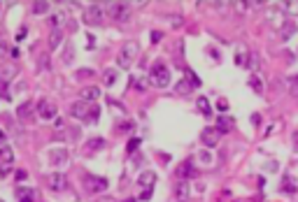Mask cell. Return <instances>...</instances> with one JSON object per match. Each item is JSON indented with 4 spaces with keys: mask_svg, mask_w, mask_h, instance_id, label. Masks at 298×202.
I'll use <instances>...</instances> for the list:
<instances>
[{
    "mask_svg": "<svg viewBox=\"0 0 298 202\" xmlns=\"http://www.w3.org/2000/svg\"><path fill=\"white\" fill-rule=\"evenodd\" d=\"M149 84L156 86V89H166L170 84V70L163 60H156L152 65V70H149Z\"/></svg>",
    "mask_w": 298,
    "mask_h": 202,
    "instance_id": "obj_1",
    "label": "cell"
},
{
    "mask_svg": "<svg viewBox=\"0 0 298 202\" xmlns=\"http://www.w3.org/2000/svg\"><path fill=\"white\" fill-rule=\"evenodd\" d=\"M138 51H140V47L135 45V42H126V45L119 49V53H117V63L121 67H130V63L135 60Z\"/></svg>",
    "mask_w": 298,
    "mask_h": 202,
    "instance_id": "obj_2",
    "label": "cell"
},
{
    "mask_svg": "<svg viewBox=\"0 0 298 202\" xmlns=\"http://www.w3.org/2000/svg\"><path fill=\"white\" fill-rule=\"evenodd\" d=\"M107 14H110V19L117 23H126L130 19V5H126V2H117V5H110L107 7Z\"/></svg>",
    "mask_w": 298,
    "mask_h": 202,
    "instance_id": "obj_3",
    "label": "cell"
},
{
    "mask_svg": "<svg viewBox=\"0 0 298 202\" xmlns=\"http://www.w3.org/2000/svg\"><path fill=\"white\" fill-rule=\"evenodd\" d=\"M12 163H14V151L9 147H2L0 149V179H5L12 172Z\"/></svg>",
    "mask_w": 298,
    "mask_h": 202,
    "instance_id": "obj_4",
    "label": "cell"
},
{
    "mask_svg": "<svg viewBox=\"0 0 298 202\" xmlns=\"http://www.w3.org/2000/svg\"><path fill=\"white\" fill-rule=\"evenodd\" d=\"M84 186L89 193H105L107 191V179H103V177H91V174H86L84 177Z\"/></svg>",
    "mask_w": 298,
    "mask_h": 202,
    "instance_id": "obj_5",
    "label": "cell"
},
{
    "mask_svg": "<svg viewBox=\"0 0 298 202\" xmlns=\"http://www.w3.org/2000/svg\"><path fill=\"white\" fill-rule=\"evenodd\" d=\"M35 112L40 114V119H54L56 116V105L52 100H40V102H35Z\"/></svg>",
    "mask_w": 298,
    "mask_h": 202,
    "instance_id": "obj_6",
    "label": "cell"
},
{
    "mask_svg": "<svg viewBox=\"0 0 298 202\" xmlns=\"http://www.w3.org/2000/svg\"><path fill=\"white\" fill-rule=\"evenodd\" d=\"M219 137H222V133H219L217 128H205V130L200 133V142L205 144V147H217V144H219Z\"/></svg>",
    "mask_w": 298,
    "mask_h": 202,
    "instance_id": "obj_7",
    "label": "cell"
},
{
    "mask_svg": "<svg viewBox=\"0 0 298 202\" xmlns=\"http://www.w3.org/2000/svg\"><path fill=\"white\" fill-rule=\"evenodd\" d=\"M86 21L93 23V26H100V23H105V12L100 5H91V7L86 9Z\"/></svg>",
    "mask_w": 298,
    "mask_h": 202,
    "instance_id": "obj_8",
    "label": "cell"
},
{
    "mask_svg": "<svg viewBox=\"0 0 298 202\" xmlns=\"http://www.w3.org/2000/svg\"><path fill=\"white\" fill-rule=\"evenodd\" d=\"M175 174H177V179H179V181L196 177V167H193V160H184V163H179V167H177Z\"/></svg>",
    "mask_w": 298,
    "mask_h": 202,
    "instance_id": "obj_9",
    "label": "cell"
},
{
    "mask_svg": "<svg viewBox=\"0 0 298 202\" xmlns=\"http://www.w3.org/2000/svg\"><path fill=\"white\" fill-rule=\"evenodd\" d=\"M70 112H72V116H77V119H89V112H91V105H89V102H84V100H82V102H75V105L70 107Z\"/></svg>",
    "mask_w": 298,
    "mask_h": 202,
    "instance_id": "obj_10",
    "label": "cell"
},
{
    "mask_svg": "<svg viewBox=\"0 0 298 202\" xmlns=\"http://www.w3.org/2000/svg\"><path fill=\"white\" fill-rule=\"evenodd\" d=\"M49 188H54V191H65V174L61 172H54L49 174Z\"/></svg>",
    "mask_w": 298,
    "mask_h": 202,
    "instance_id": "obj_11",
    "label": "cell"
},
{
    "mask_svg": "<svg viewBox=\"0 0 298 202\" xmlns=\"http://www.w3.org/2000/svg\"><path fill=\"white\" fill-rule=\"evenodd\" d=\"M233 126H236V123H233V119H231V116H219V119H217V130H219V133H231V130H233Z\"/></svg>",
    "mask_w": 298,
    "mask_h": 202,
    "instance_id": "obj_12",
    "label": "cell"
},
{
    "mask_svg": "<svg viewBox=\"0 0 298 202\" xmlns=\"http://www.w3.org/2000/svg\"><path fill=\"white\" fill-rule=\"evenodd\" d=\"M33 112H35V102H33V100H26L23 105H19V109H16V116H19V119H28Z\"/></svg>",
    "mask_w": 298,
    "mask_h": 202,
    "instance_id": "obj_13",
    "label": "cell"
},
{
    "mask_svg": "<svg viewBox=\"0 0 298 202\" xmlns=\"http://www.w3.org/2000/svg\"><path fill=\"white\" fill-rule=\"evenodd\" d=\"M98 98H100L98 86H86V89H82V100H84V102H93V100H98Z\"/></svg>",
    "mask_w": 298,
    "mask_h": 202,
    "instance_id": "obj_14",
    "label": "cell"
},
{
    "mask_svg": "<svg viewBox=\"0 0 298 202\" xmlns=\"http://www.w3.org/2000/svg\"><path fill=\"white\" fill-rule=\"evenodd\" d=\"M35 200V191L33 188H19L16 191V202H33Z\"/></svg>",
    "mask_w": 298,
    "mask_h": 202,
    "instance_id": "obj_15",
    "label": "cell"
},
{
    "mask_svg": "<svg viewBox=\"0 0 298 202\" xmlns=\"http://www.w3.org/2000/svg\"><path fill=\"white\" fill-rule=\"evenodd\" d=\"M189 193H191V191H189V184H186V181H177V186H175V198L177 200H186Z\"/></svg>",
    "mask_w": 298,
    "mask_h": 202,
    "instance_id": "obj_16",
    "label": "cell"
},
{
    "mask_svg": "<svg viewBox=\"0 0 298 202\" xmlns=\"http://www.w3.org/2000/svg\"><path fill=\"white\" fill-rule=\"evenodd\" d=\"M138 184L142 188H152L154 184H156V174L154 172H142L140 174V179H138Z\"/></svg>",
    "mask_w": 298,
    "mask_h": 202,
    "instance_id": "obj_17",
    "label": "cell"
},
{
    "mask_svg": "<svg viewBox=\"0 0 298 202\" xmlns=\"http://www.w3.org/2000/svg\"><path fill=\"white\" fill-rule=\"evenodd\" d=\"M196 107H198L200 114H205V116H212V107H210V102H207V98H198V100H196Z\"/></svg>",
    "mask_w": 298,
    "mask_h": 202,
    "instance_id": "obj_18",
    "label": "cell"
},
{
    "mask_svg": "<svg viewBox=\"0 0 298 202\" xmlns=\"http://www.w3.org/2000/svg\"><path fill=\"white\" fill-rule=\"evenodd\" d=\"M249 89H252L254 93H259V96H261V93H263V84H261V79H259V77H256V75H252V77H249Z\"/></svg>",
    "mask_w": 298,
    "mask_h": 202,
    "instance_id": "obj_19",
    "label": "cell"
},
{
    "mask_svg": "<svg viewBox=\"0 0 298 202\" xmlns=\"http://www.w3.org/2000/svg\"><path fill=\"white\" fill-rule=\"evenodd\" d=\"M117 70H105V75H103V84H105V86H112V84L117 82Z\"/></svg>",
    "mask_w": 298,
    "mask_h": 202,
    "instance_id": "obj_20",
    "label": "cell"
},
{
    "mask_svg": "<svg viewBox=\"0 0 298 202\" xmlns=\"http://www.w3.org/2000/svg\"><path fill=\"white\" fill-rule=\"evenodd\" d=\"M63 40V30L59 28V30H52V35H49V47H56L59 42Z\"/></svg>",
    "mask_w": 298,
    "mask_h": 202,
    "instance_id": "obj_21",
    "label": "cell"
},
{
    "mask_svg": "<svg viewBox=\"0 0 298 202\" xmlns=\"http://www.w3.org/2000/svg\"><path fill=\"white\" fill-rule=\"evenodd\" d=\"M49 12V2H33V14H47Z\"/></svg>",
    "mask_w": 298,
    "mask_h": 202,
    "instance_id": "obj_22",
    "label": "cell"
},
{
    "mask_svg": "<svg viewBox=\"0 0 298 202\" xmlns=\"http://www.w3.org/2000/svg\"><path fill=\"white\" fill-rule=\"evenodd\" d=\"M282 191H284V193H287V191H289V193H296V181H294V179H284L282 181Z\"/></svg>",
    "mask_w": 298,
    "mask_h": 202,
    "instance_id": "obj_23",
    "label": "cell"
},
{
    "mask_svg": "<svg viewBox=\"0 0 298 202\" xmlns=\"http://www.w3.org/2000/svg\"><path fill=\"white\" fill-rule=\"evenodd\" d=\"M52 163L54 165H61L63 163V160H65V156H68V153H65V151H56V153H52Z\"/></svg>",
    "mask_w": 298,
    "mask_h": 202,
    "instance_id": "obj_24",
    "label": "cell"
},
{
    "mask_svg": "<svg viewBox=\"0 0 298 202\" xmlns=\"http://www.w3.org/2000/svg\"><path fill=\"white\" fill-rule=\"evenodd\" d=\"M7 84H9V82H2V79H0V98H2V100H9V91H7Z\"/></svg>",
    "mask_w": 298,
    "mask_h": 202,
    "instance_id": "obj_25",
    "label": "cell"
},
{
    "mask_svg": "<svg viewBox=\"0 0 298 202\" xmlns=\"http://www.w3.org/2000/svg\"><path fill=\"white\" fill-rule=\"evenodd\" d=\"M98 116H100L98 105H91V112H89V119H86V121H93V123H96V121H98Z\"/></svg>",
    "mask_w": 298,
    "mask_h": 202,
    "instance_id": "obj_26",
    "label": "cell"
},
{
    "mask_svg": "<svg viewBox=\"0 0 298 202\" xmlns=\"http://www.w3.org/2000/svg\"><path fill=\"white\" fill-rule=\"evenodd\" d=\"M289 93L294 98H298V77H294V79L289 82Z\"/></svg>",
    "mask_w": 298,
    "mask_h": 202,
    "instance_id": "obj_27",
    "label": "cell"
},
{
    "mask_svg": "<svg viewBox=\"0 0 298 202\" xmlns=\"http://www.w3.org/2000/svg\"><path fill=\"white\" fill-rule=\"evenodd\" d=\"M103 147V140H91V142H86V151H93V149H100Z\"/></svg>",
    "mask_w": 298,
    "mask_h": 202,
    "instance_id": "obj_28",
    "label": "cell"
},
{
    "mask_svg": "<svg viewBox=\"0 0 298 202\" xmlns=\"http://www.w3.org/2000/svg\"><path fill=\"white\" fill-rule=\"evenodd\" d=\"M198 160H200V163H205V165L212 163V156H210V151H200V153H198Z\"/></svg>",
    "mask_w": 298,
    "mask_h": 202,
    "instance_id": "obj_29",
    "label": "cell"
},
{
    "mask_svg": "<svg viewBox=\"0 0 298 202\" xmlns=\"http://www.w3.org/2000/svg\"><path fill=\"white\" fill-rule=\"evenodd\" d=\"M138 147H140V137H133V140L128 142V147H126V151H128V153H133Z\"/></svg>",
    "mask_w": 298,
    "mask_h": 202,
    "instance_id": "obj_30",
    "label": "cell"
},
{
    "mask_svg": "<svg viewBox=\"0 0 298 202\" xmlns=\"http://www.w3.org/2000/svg\"><path fill=\"white\" fill-rule=\"evenodd\" d=\"M287 26H289V28H284V30H282V38H284V40L291 38V35H294V30H296V28H294V23H287Z\"/></svg>",
    "mask_w": 298,
    "mask_h": 202,
    "instance_id": "obj_31",
    "label": "cell"
},
{
    "mask_svg": "<svg viewBox=\"0 0 298 202\" xmlns=\"http://www.w3.org/2000/svg\"><path fill=\"white\" fill-rule=\"evenodd\" d=\"M14 177H16V181H26L28 179V172H26V170H16Z\"/></svg>",
    "mask_w": 298,
    "mask_h": 202,
    "instance_id": "obj_32",
    "label": "cell"
},
{
    "mask_svg": "<svg viewBox=\"0 0 298 202\" xmlns=\"http://www.w3.org/2000/svg\"><path fill=\"white\" fill-rule=\"evenodd\" d=\"M217 109H219V112H226V109H229V102H226V100H217Z\"/></svg>",
    "mask_w": 298,
    "mask_h": 202,
    "instance_id": "obj_33",
    "label": "cell"
},
{
    "mask_svg": "<svg viewBox=\"0 0 298 202\" xmlns=\"http://www.w3.org/2000/svg\"><path fill=\"white\" fill-rule=\"evenodd\" d=\"M152 198V188H142V193H140V200H149Z\"/></svg>",
    "mask_w": 298,
    "mask_h": 202,
    "instance_id": "obj_34",
    "label": "cell"
},
{
    "mask_svg": "<svg viewBox=\"0 0 298 202\" xmlns=\"http://www.w3.org/2000/svg\"><path fill=\"white\" fill-rule=\"evenodd\" d=\"M291 147H294V151H298V130L294 133V137H291Z\"/></svg>",
    "mask_w": 298,
    "mask_h": 202,
    "instance_id": "obj_35",
    "label": "cell"
},
{
    "mask_svg": "<svg viewBox=\"0 0 298 202\" xmlns=\"http://www.w3.org/2000/svg\"><path fill=\"white\" fill-rule=\"evenodd\" d=\"M252 123H254V126H259V123H261V114H252Z\"/></svg>",
    "mask_w": 298,
    "mask_h": 202,
    "instance_id": "obj_36",
    "label": "cell"
},
{
    "mask_svg": "<svg viewBox=\"0 0 298 202\" xmlns=\"http://www.w3.org/2000/svg\"><path fill=\"white\" fill-rule=\"evenodd\" d=\"M77 77H91V70H79V72H77Z\"/></svg>",
    "mask_w": 298,
    "mask_h": 202,
    "instance_id": "obj_37",
    "label": "cell"
},
{
    "mask_svg": "<svg viewBox=\"0 0 298 202\" xmlns=\"http://www.w3.org/2000/svg\"><path fill=\"white\" fill-rule=\"evenodd\" d=\"M133 128V123H119V130H130Z\"/></svg>",
    "mask_w": 298,
    "mask_h": 202,
    "instance_id": "obj_38",
    "label": "cell"
},
{
    "mask_svg": "<svg viewBox=\"0 0 298 202\" xmlns=\"http://www.w3.org/2000/svg\"><path fill=\"white\" fill-rule=\"evenodd\" d=\"M21 38H26V28H21L19 33H16V40H21Z\"/></svg>",
    "mask_w": 298,
    "mask_h": 202,
    "instance_id": "obj_39",
    "label": "cell"
},
{
    "mask_svg": "<svg viewBox=\"0 0 298 202\" xmlns=\"http://www.w3.org/2000/svg\"><path fill=\"white\" fill-rule=\"evenodd\" d=\"M5 140H7V137H5V133L0 130V144H5Z\"/></svg>",
    "mask_w": 298,
    "mask_h": 202,
    "instance_id": "obj_40",
    "label": "cell"
},
{
    "mask_svg": "<svg viewBox=\"0 0 298 202\" xmlns=\"http://www.w3.org/2000/svg\"><path fill=\"white\" fill-rule=\"evenodd\" d=\"M123 202H135V200H123Z\"/></svg>",
    "mask_w": 298,
    "mask_h": 202,
    "instance_id": "obj_41",
    "label": "cell"
}]
</instances>
